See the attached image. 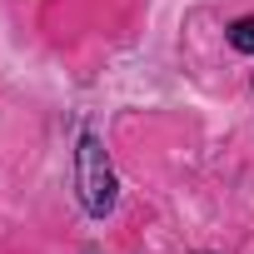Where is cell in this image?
<instances>
[{
  "instance_id": "obj_1",
  "label": "cell",
  "mask_w": 254,
  "mask_h": 254,
  "mask_svg": "<svg viewBox=\"0 0 254 254\" xmlns=\"http://www.w3.org/2000/svg\"><path fill=\"white\" fill-rule=\"evenodd\" d=\"M75 190H80V204L90 219H105L120 204V180H115V165H110L95 130H85L75 145Z\"/></svg>"
},
{
  "instance_id": "obj_2",
  "label": "cell",
  "mask_w": 254,
  "mask_h": 254,
  "mask_svg": "<svg viewBox=\"0 0 254 254\" xmlns=\"http://www.w3.org/2000/svg\"><path fill=\"white\" fill-rule=\"evenodd\" d=\"M229 45H234L239 55H254V15H244V20L229 25Z\"/></svg>"
}]
</instances>
